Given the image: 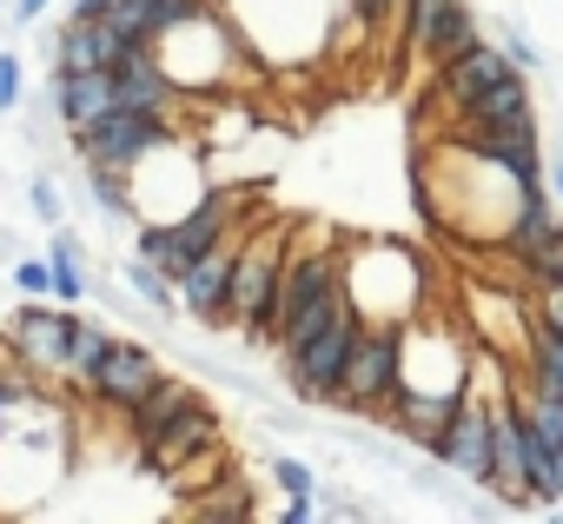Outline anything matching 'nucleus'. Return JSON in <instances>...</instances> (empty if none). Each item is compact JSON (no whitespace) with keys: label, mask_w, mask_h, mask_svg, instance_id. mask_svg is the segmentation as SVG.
<instances>
[{"label":"nucleus","mask_w":563,"mask_h":524,"mask_svg":"<svg viewBox=\"0 0 563 524\" xmlns=\"http://www.w3.org/2000/svg\"><path fill=\"white\" fill-rule=\"evenodd\" d=\"M286 252H292L286 226L245 232V245H239V259H232V280H225V326H219L225 339L258 346L265 313H272V293H278V273H286Z\"/></svg>","instance_id":"1"},{"label":"nucleus","mask_w":563,"mask_h":524,"mask_svg":"<svg viewBox=\"0 0 563 524\" xmlns=\"http://www.w3.org/2000/svg\"><path fill=\"white\" fill-rule=\"evenodd\" d=\"M358 332H365L358 306H352V299H339V306H332V319H325L299 352H286V385H292V399H299V405H339V385H345V365H352Z\"/></svg>","instance_id":"2"},{"label":"nucleus","mask_w":563,"mask_h":524,"mask_svg":"<svg viewBox=\"0 0 563 524\" xmlns=\"http://www.w3.org/2000/svg\"><path fill=\"white\" fill-rule=\"evenodd\" d=\"M398 385H405V326H365L358 346H352V365H345V385H339V412H358V418H391L398 405Z\"/></svg>","instance_id":"3"},{"label":"nucleus","mask_w":563,"mask_h":524,"mask_svg":"<svg viewBox=\"0 0 563 524\" xmlns=\"http://www.w3.org/2000/svg\"><path fill=\"white\" fill-rule=\"evenodd\" d=\"M186 127L179 120H166V113H133V107H107L100 120H87V127H74L67 140H74V153H80V166H113V173H133L153 146H166V140H179Z\"/></svg>","instance_id":"4"},{"label":"nucleus","mask_w":563,"mask_h":524,"mask_svg":"<svg viewBox=\"0 0 563 524\" xmlns=\"http://www.w3.org/2000/svg\"><path fill=\"white\" fill-rule=\"evenodd\" d=\"M424 458H438V465H451L464 484H477V491H490L497 484V445H490V405L477 399V392H464V405L451 412V425L431 438V451Z\"/></svg>","instance_id":"5"},{"label":"nucleus","mask_w":563,"mask_h":524,"mask_svg":"<svg viewBox=\"0 0 563 524\" xmlns=\"http://www.w3.org/2000/svg\"><path fill=\"white\" fill-rule=\"evenodd\" d=\"M80 326V306H60V299H21L14 326H8V352L34 372H60L67 365V339Z\"/></svg>","instance_id":"6"},{"label":"nucleus","mask_w":563,"mask_h":524,"mask_svg":"<svg viewBox=\"0 0 563 524\" xmlns=\"http://www.w3.org/2000/svg\"><path fill=\"white\" fill-rule=\"evenodd\" d=\"M239 245H245V226H232L219 245H206L192 266H186V280H179V313H186L192 326H206V332L225 326V280H232Z\"/></svg>","instance_id":"7"},{"label":"nucleus","mask_w":563,"mask_h":524,"mask_svg":"<svg viewBox=\"0 0 563 524\" xmlns=\"http://www.w3.org/2000/svg\"><path fill=\"white\" fill-rule=\"evenodd\" d=\"M113 107H133V113H166V120H179V107H186V87L159 67V54L146 47V41H133L113 67Z\"/></svg>","instance_id":"8"},{"label":"nucleus","mask_w":563,"mask_h":524,"mask_svg":"<svg viewBox=\"0 0 563 524\" xmlns=\"http://www.w3.org/2000/svg\"><path fill=\"white\" fill-rule=\"evenodd\" d=\"M405 385L418 392H471V346L431 326H405Z\"/></svg>","instance_id":"9"},{"label":"nucleus","mask_w":563,"mask_h":524,"mask_svg":"<svg viewBox=\"0 0 563 524\" xmlns=\"http://www.w3.org/2000/svg\"><path fill=\"white\" fill-rule=\"evenodd\" d=\"M225 438V425H219V412L206 405V399H192L179 418H166L146 445H133V465L146 471V478H166L173 465H186L192 451H206V445H219Z\"/></svg>","instance_id":"10"},{"label":"nucleus","mask_w":563,"mask_h":524,"mask_svg":"<svg viewBox=\"0 0 563 524\" xmlns=\"http://www.w3.org/2000/svg\"><path fill=\"white\" fill-rule=\"evenodd\" d=\"M159 372H166V365H159V352H153V346H140V339H113V346H107V359L87 372V399L126 418V405H133Z\"/></svg>","instance_id":"11"},{"label":"nucleus","mask_w":563,"mask_h":524,"mask_svg":"<svg viewBox=\"0 0 563 524\" xmlns=\"http://www.w3.org/2000/svg\"><path fill=\"white\" fill-rule=\"evenodd\" d=\"M510 74V54H504V41H471L457 61H444V67H431V94H438V107L457 120L490 80H504Z\"/></svg>","instance_id":"12"},{"label":"nucleus","mask_w":563,"mask_h":524,"mask_svg":"<svg viewBox=\"0 0 563 524\" xmlns=\"http://www.w3.org/2000/svg\"><path fill=\"white\" fill-rule=\"evenodd\" d=\"M133 41H120L107 21H67L54 34V74H107Z\"/></svg>","instance_id":"13"},{"label":"nucleus","mask_w":563,"mask_h":524,"mask_svg":"<svg viewBox=\"0 0 563 524\" xmlns=\"http://www.w3.org/2000/svg\"><path fill=\"white\" fill-rule=\"evenodd\" d=\"M517 120H537V94H530V74H523V67H510L504 80H490V87L457 113V127H517Z\"/></svg>","instance_id":"14"},{"label":"nucleus","mask_w":563,"mask_h":524,"mask_svg":"<svg viewBox=\"0 0 563 524\" xmlns=\"http://www.w3.org/2000/svg\"><path fill=\"white\" fill-rule=\"evenodd\" d=\"M192 399H206L192 379H179V372H159V379H153V385H146V392L126 405V438H133V445H146V438H153L166 418H179Z\"/></svg>","instance_id":"15"},{"label":"nucleus","mask_w":563,"mask_h":524,"mask_svg":"<svg viewBox=\"0 0 563 524\" xmlns=\"http://www.w3.org/2000/svg\"><path fill=\"white\" fill-rule=\"evenodd\" d=\"M179 517H192V524H252V517H258V504H252V478H245V471L212 478L206 491L179 498Z\"/></svg>","instance_id":"16"},{"label":"nucleus","mask_w":563,"mask_h":524,"mask_svg":"<svg viewBox=\"0 0 563 524\" xmlns=\"http://www.w3.org/2000/svg\"><path fill=\"white\" fill-rule=\"evenodd\" d=\"M54 113H60V127L74 133V127H87V120H100L107 107H113V74H54Z\"/></svg>","instance_id":"17"},{"label":"nucleus","mask_w":563,"mask_h":524,"mask_svg":"<svg viewBox=\"0 0 563 524\" xmlns=\"http://www.w3.org/2000/svg\"><path fill=\"white\" fill-rule=\"evenodd\" d=\"M523 392L563 399V332L543 313H530V332H523Z\"/></svg>","instance_id":"18"},{"label":"nucleus","mask_w":563,"mask_h":524,"mask_svg":"<svg viewBox=\"0 0 563 524\" xmlns=\"http://www.w3.org/2000/svg\"><path fill=\"white\" fill-rule=\"evenodd\" d=\"M556 226H563V219H556V206H550V186H537V193H523V199H517V212L504 219V239H497V245L523 266V259H530Z\"/></svg>","instance_id":"19"},{"label":"nucleus","mask_w":563,"mask_h":524,"mask_svg":"<svg viewBox=\"0 0 563 524\" xmlns=\"http://www.w3.org/2000/svg\"><path fill=\"white\" fill-rule=\"evenodd\" d=\"M47 266H54V299H60V306H87V293H93V273H87V252H80V232L54 226V245H47Z\"/></svg>","instance_id":"20"},{"label":"nucleus","mask_w":563,"mask_h":524,"mask_svg":"<svg viewBox=\"0 0 563 524\" xmlns=\"http://www.w3.org/2000/svg\"><path fill=\"white\" fill-rule=\"evenodd\" d=\"M471 41H484V21H477V8H471V0H457V8L438 21V34L424 41V54H418V61H424V67H444V61H457Z\"/></svg>","instance_id":"21"},{"label":"nucleus","mask_w":563,"mask_h":524,"mask_svg":"<svg viewBox=\"0 0 563 524\" xmlns=\"http://www.w3.org/2000/svg\"><path fill=\"white\" fill-rule=\"evenodd\" d=\"M225 471H232V445L219 438V445H206V451H192L186 465H173V471H166L159 484H166L173 498H192V491H206V484H212V478H225Z\"/></svg>","instance_id":"22"},{"label":"nucleus","mask_w":563,"mask_h":524,"mask_svg":"<svg viewBox=\"0 0 563 524\" xmlns=\"http://www.w3.org/2000/svg\"><path fill=\"white\" fill-rule=\"evenodd\" d=\"M113 339H120L113 326H100V319H80V326H74V339H67V365H60V379L87 385V372L107 359V346H113Z\"/></svg>","instance_id":"23"},{"label":"nucleus","mask_w":563,"mask_h":524,"mask_svg":"<svg viewBox=\"0 0 563 524\" xmlns=\"http://www.w3.org/2000/svg\"><path fill=\"white\" fill-rule=\"evenodd\" d=\"M120 280H126V293H133L140 306H153V313H179V286L153 266V259H140V252H133L126 266H120Z\"/></svg>","instance_id":"24"},{"label":"nucleus","mask_w":563,"mask_h":524,"mask_svg":"<svg viewBox=\"0 0 563 524\" xmlns=\"http://www.w3.org/2000/svg\"><path fill=\"white\" fill-rule=\"evenodd\" d=\"M457 8V0H405V21H398V41H405V61L424 54V41L438 34V21Z\"/></svg>","instance_id":"25"},{"label":"nucleus","mask_w":563,"mask_h":524,"mask_svg":"<svg viewBox=\"0 0 563 524\" xmlns=\"http://www.w3.org/2000/svg\"><path fill=\"white\" fill-rule=\"evenodd\" d=\"M212 0H140V41L153 47L159 34H173L179 21H192V14H206Z\"/></svg>","instance_id":"26"},{"label":"nucleus","mask_w":563,"mask_h":524,"mask_svg":"<svg viewBox=\"0 0 563 524\" xmlns=\"http://www.w3.org/2000/svg\"><path fill=\"white\" fill-rule=\"evenodd\" d=\"M523 280H530L537 293H556V286H563V226H556L530 259H523Z\"/></svg>","instance_id":"27"},{"label":"nucleus","mask_w":563,"mask_h":524,"mask_svg":"<svg viewBox=\"0 0 563 524\" xmlns=\"http://www.w3.org/2000/svg\"><path fill=\"white\" fill-rule=\"evenodd\" d=\"M272 484L286 491V498H319V471H312L306 458H292V451L272 458Z\"/></svg>","instance_id":"28"},{"label":"nucleus","mask_w":563,"mask_h":524,"mask_svg":"<svg viewBox=\"0 0 563 524\" xmlns=\"http://www.w3.org/2000/svg\"><path fill=\"white\" fill-rule=\"evenodd\" d=\"M21 100H27V67H21L14 47H0V120L21 113Z\"/></svg>","instance_id":"29"},{"label":"nucleus","mask_w":563,"mask_h":524,"mask_svg":"<svg viewBox=\"0 0 563 524\" xmlns=\"http://www.w3.org/2000/svg\"><path fill=\"white\" fill-rule=\"evenodd\" d=\"M14 293L21 299H54V266L47 259H14Z\"/></svg>","instance_id":"30"},{"label":"nucleus","mask_w":563,"mask_h":524,"mask_svg":"<svg viewBox=\"0 0 563 524\" xmlns=\"http://www.w3.org/2000/svg\"><path fill=\"white\" fill-rule=\"evenodd\" d=\"M325 504H319V517H339V524H358V517H372V504H358L352 491H319Z\"/></svg>","instance_id":"31"},{"label":"nucleus","mask_w":563,"mask_h":524,"mask_svg":"<svg viewBox=\"0 0 563 524\" xmlns=\"http://www.w3.org/2000/svg\"><path fill=\"white\" fill-rule=\"evenodd\" d=\"M504 54H510V67H523V74H537V67H543V54L530 47V34H523V28H504Z\"/></svg>","instance_id":"32"},{"label":"nucleus","mask_w":563,"mask_h":524,"mask_svg":"<svg viewBox=\"0 0 563 524\" xmlns=\"http://www.w3.org/2000/svg\"><path fill=\"white\" fill-rule=\"evenodd\" d=\"M27 206H34L47 226H60V193H54V179H34V186H27Z\"/></svg>","instance_id":"33"},{"label":"nucleus","mask_w":563,"mask_h":524,"mask_svg":"<svg viewBox=\"0 0 563 524\" xmlns=\"http://www.w3.org/2000/svg\"><path fill=\"white\" fill-rule=\"evenodd\" d=\"M47 8H54V0H14V14H21V28H34V21H47Z\"/></svg>","instance_id":"34"},{"label":"nucleus","mask_w":563,"mask_h":524,"mask_svg":"<svg viewBox=\"0 0 563 524\" xmlns=\"http://www.w3.org/2000/svg\"><path fill=\"white\" fill-rule=\"evenodd\" d=\"M543 186H550V199H563V153L543 160Z\"/></svg>","instance_id":"35"},{"label":"nucleus","mask_w":563,"mask_h":524,"mask_svg":"<svg viewBox=\"0 0 563 524\" xmlns=\"http://www.w3.org/2000/svg\"><path fill=\"white\" fill-rule=\"evenodd\" d=\"M543 319H550V326L563 332V286H556V293H543Z\"/></svg>","instance_id":"36"},{"label":"nucleus","mask_w":563,"mask_h":524,"mask_svg":"<svg viewBox=\"0 0 563 524\" xmlns=\"http://www.w3.org/2000/svg\"><path fill=\"white\" fill-rule=\"evenodd\" d=\"M391 14H398V21H405V0H391Z\"/></svg>","instance_id":"37"},{"label":"nucleus","mask_w":563,"mask_h":524,"mask_svg":"<svg viewBox=\"0 0 563 524\" xmlns=\"http://www.w3.org/2000/svg\"><path fill=\"white\" fill-rule=\"evenodd\" d=\"M212 8H225V0H212Z\"/></svg>","instance_id":"38"}]
</instances>
